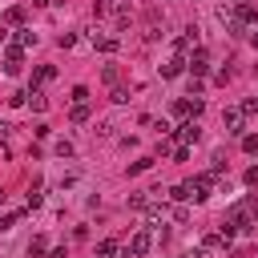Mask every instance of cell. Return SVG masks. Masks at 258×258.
Wrapping results in <instances>:
<instances>
[{
  "instance_id": "obj_9",
  "label": "cell",
  "mask_w": 258,
  "mask_h": 258,
  "mask_svg": "<svg viewBox=\"0 0 258 258\" xmlns=\"http://www.w3.org/2000/svg\"><path fill=\"white\" fill-rule=\"evenodd\" d=\"M52 77H56V69H52V64H44V69H36V73H32V89H40V85H48Z\"/></svg>"
},
{
  "instance_id": "obj_23",
  "label": "cell",
  "mask_w": 258,
  "mask_h": 258,
  "mask_svg": "<svg viewBox=\"0 0 258 258\" xmlns=\"http://www.w3.org/2000/svg\"><path fill=\"white\" fill-rule=\"evenodd\" d=\"M246 185H258V165H250V169H246Z\"/></svg>"
},
{
  "instance_id": "obj_11",
  "label": "cell",
  "mask_w": 258,
  "mask_h": 258,
  "mask_svg": "<svg viewBox=\"0 0 258 258\" xmlns=\"http://www.w3.org/2000/svg\"><path fill=\"white\" fill-rule=\"evenodd\" d=\"M117 250H121V246H117V238H101V242H97V254H101V258H113Z\"/></svg>"
},
{
  "instance_id": "obj_27",
  "label": "cell",
  "mask_w": 258,
  "mask_h": 258,
  "mask_svg": "<svg viewBox=\"0 0 258 258\" xmlns=\"http://www.w3.org/2000/svg\"><path fill=\"white\" fill-rule=\"evenodd\" d=\"M185 258H206V250H202V246H198V250H189V254H185Z\"/></svg>"
},
{
  "instance_id": "obj_28",
  "label": "cell",
  "mask_w": 258,
  "mask_h": 258,
  "mask_svg": "<svg viewBox=\"0 0 258 258\" xmlns=\"http://www.w3.org/2000/svg\"><path fill=\"white\" fill-rule=\"evenodd\" d=\"M4 137H8V125H4V121H0V141H4Z\"/></svg>"
},
{
  "instance_id": "obj_17",
  "label": "cell",
  "mask_w": 258,
  "mask_h": 258,
  "mask_svg": "<svg viewBox=\"0 0 258 258\" xmlns=\"http://www.w3.org/2000/svg\"><path fill=\"white\" fill-rule=\"evenodd\" d=\"M4 20H8V24H20V20H24V8H8Z\"/></svg>"
},
{
  "instance_id": "obj_16",
  "label": "cell",
  "mask_w": 258,
  "mask_h": 258,
  "mask_svg": "<svg viewBox=\"0 0 258 258\" xmlns=\"http://www.w3.org/2000/svg\"><path fill=\"white\" fill-rule=\"evenodd\" d=\"M169 198H173V202H189V185H173Z\"/></svg>"
},
{
  "instance_id": "obj_12",
  "label": "cell",
  "mask_w": 258,
  "mask_h": 258,
  "mask_svg": "<svg viewBox=\"0 0 258 258\" xmlns=\"http://www.w3.org/2000/svg\"><path fill=\"white\" fill-rule=\"evenodd\" d=\"M16 44L24 48V44H36V32L32 28H16Z\"/></svg>"
},
{
  "instance_id": "obj_29",
  "label": "cell",
  "mask_w": 258,
  "mask_h": 258,
  "mask_svg": "<svg viewBox=\"0 0 258 258\" xmlns=\"http://www.w3.org/2000/svg\"><path fill=\"white\" fill-rule=\"evenodd\" d=\"M250 40H254V44H258V28H254V32H250Z\"/></svg>"
},
{
  "instance_id": "obj_24",
  "label": "cell",
  "mask_w": 258,
  "mask_h": 258,
  "mask_svg": "<svg viewBox=\"0 0 258 258\" xmlns=\"http://www.w3.org/2000/svg\"><path fill=\"white\" fill-rule=\"evenodd\" d=\"M12 222H16V214H8V218H0V230H12Z\"/></svg>"
},
{
  "instance_id": "obj_4",
  "label": "cell",
  "mask_w": 258,
  "mask_h": 258,
  "mask_svg": "<svg viewBox=\"0 0 258 258\" xmlns=\"http://www.w3.org/2000/svg\"><path fill=\"white\" fill-rule=\"evenodd\" d=\"M210 181H214V173H206V177H194V181H185V185H189V198H194V202H206V198H210Z\"/></svg>"
},
{
  "instance_id": "obj_7",
  "label": "cell",
  "mask_w": 258,
  "mask_h": 258,
  "mask_svg": "<svg viewBox=\"0 0 258 258\" xmlns=\"http://www.w3.org/2000/svg\"><path fill=\"white\" fill-rule=\"evenodd\" d=\"M177 137H181L185 145H189V141H198V137H202V129H198V121H181V125H177Z\"/></svg>"
},
{
  "instance_id": "obj_20",
  "label": "cell",
  "mask_w": 258,
  "mask_h": 258,
  "mask_svg": "<svg viewBox=\"0 0 258 258\" xmlns=\"http://www.w3.org/2000/svg\"><path fill=\"white\" fill-rule=\"evenodd\" d=\"M173 113H177V117H189V101H185V97H181V101H173Z\"/></svg>"
},
{
  "instance_id": "obj_3",
  "label": "cell",
  "mask_w": 258,
  "mask_h": 258,
  "mask_svg": "<svg viewBox=\"0 0 258 258\" xmlns=\"http://www.w3.org/2000/svg\"><path fill=\"white\" fill-rule=\"evenodd\" d=\"M242 109L238 105H230V109H222V125H226V133H242Z\"/></svg>"
},
{
  "instance_id": "obj_8",
  "label": "cell",
  "mask_w": 258,
  "mask_h": 258,
  "mask_svg": "<svg viewBox=\"0 0 258 258\" xmlns=\"http://www.w3.org/2000/svg\"><path fill=\"white\" fill-rule=\"evenodd\" d=\"M93 48L97 52H117V36H97L93 32Z\"/></svg>"
},
{
  "instance_id": "obj_15",
  "label": "cell",
  "mask_w": 258,
  "mask_h": 258,
  "mask_svg": "<svg viewBox=\"0 0 258 258\" xmlns=\"http://www.w3.org/2000/svg\"><path fill=\"white\" fill-rule=\"evenodd\" d=\"M52 149H56V153H60V157H73V141H69V137H60V141H56V145H52Z\"/></svg>"
},
{
  "instance_id": "obj_14",
  "label": "cell",
  "mask_w": 258,
  "mask_h": 258,
  "mask_svg": "<svg viewBox=\"0 0 258 258\" xmlns=\"http://www.w3.org/2000/svg\"><path fill=\"white\" fill-rule=\"evenodd\" d=\"M73 105H89V89H85V85L73 89Z\"/></svg>"
},
{
  "instance_id": "obj_1",
  "label": "cell",
  "mask_w": 258,
  "mask_h": 258,
  "mask_svg": "<svg viewBox=\"0 0 258 258\" xmlns=\"http://www.w3.org/2000/svg\"><path fill=\"white\" fill-rule=\"evenodd\" d=\"M20 69H24V48H20V44H12V48L4 52V73H8V77H16Z\"/></svg>"
},
{
  "instance_id": "obj_5",
  "label": "cell",
  "mask_w": 258,
  "mask_h": 258,
  "mask_svg": "<svg viewBox=\"0 0 258 258\" xmlns=\"http://www.w3.org/2000/svg\"><path fill=\"white\" fill-rule=\"evenodd\" d=\"M185 64H189V73H198V77H202V73L210 69V56H206V48H194V56H189Z\"/></svg>"
},
{
  "instance_id": "obj_26",
  "label": "cell",
  "mask_w": 258,
  "mask_h": 258,
  "mask_svg": "<svg viewBox=\"0 0 258 258\" xmlns=\"http://www.w3.org/2000/svg\"><path fill=\"white\" fill-rule=\"evenodd\" d=\"M48 258H69V254H64V246H56V250H48Z\"/></svg>"
},
{
  "instance_id": "obj_25",
  "label": "cell",
  "mask_w": 258,
  "mask_h": 258,
  "mask_svg": "<svg viewBox=\"0 0 258 258\" xmlns=\"http://www.w3.org/2000/svg\"><path fill=\"white\" fill-rule=\"evenodd\" d=\"M242 113H258V101H246V105H242Z\"/></svg>"
},
{
  "instance_id": "obj_21",
  "label": "cell",
  "mask_w": 258,
  "mask_h": 258,
  "mask_svg": "<svg viewBox=\"0 0 258 258\" xmlns=\"http://www.w3.org/2000/svg\"><path fill=\"white\" fill-rule=\"evenodd\" d=\"M73 121H89V105H73Z\"/></svg>"
},
{
  "instance_id": "obj_2",
  "label": "cell",
  "mask_w": 258,
  "mask_h": 258,
  "mask_svg": "<svg viewBox=\"0 0 258 258\" xmlns=\"http://www.w3.org/2000/svg\"><path fill=\"white\" fill-rule=\"evenodd\" d=\"M149 250H153V234H149V230H137V234L129 238V254L141 258V254H149Z\"/></svg>"
},
{
  "instance_id": "obj_19",
  "label": "cell",
  "mask_w": 258,
  "mask_h": 258,
  "mask_svg": "<svg viewBox=\"0 0 258 258\" xmlns=\"http://www.w3.org/2000/svg\"><path fill=\"white\" fill-rule=\"evenodd\" d=\"M242 149H246V153H258V137L246 133V137H242Z\"/></svg>"
},
{
  "instance_id": "obj_13",
  "label": "cell",
  "mask_w": 258,
  "mask_h": 258,
  "mask_svg": "<svg viewBox=\"0 0 258 258\" xmlns=\"http://www.w3.org/2000/svg\"><path fill=\"white\" fill-rule=\"evenodd\" d=\"M222 242H226V238H222V234H206V238H202V250H218V246H222Z\"/></svg>"
},
{
  "instance_id": "obj_22",
  "label": "cell",
  "mask_w": 258,
  "mask_h": 258,
  "mask_svg": "<svg viewBox=\"0 0 258 258\" xmlns=\"http://www.w3.org/2000/svg\"><path fill=\"white\" fill-rule=\"evenodd\" d=\"M28 254H44V238H32L28 242Z\"/></svg>"
},
{
  "instance_id": "obj_18",
  "label": "cell",
  "mask_w": 258,
  "mask_h": 258,
  "mask_svg": "<svg viewBox=\"0 0 258 258\" xmlns=\"http://www.w3.org/2000/svg\"><path fill=\"white\" fill-rule=\"evenodd\" d=\"M149 165H153V157H141V161H133V165H129V173H145Z\"/></svg>"
},
{
  "instance_id": "obj_6",
  "label": "cell",
  "mask_w": 258,
  "mask_h": 258,
  "mask_svg": "<svg viewBox=\"0 0 258 258\" xmlns=\"http://www.w3.org/2000/svg\"><path fill=\"white\" fill-rule=\"evenodd\" d=\"M181 73H185V56H173V60L161 64V77H165V81H173V77H181Z\"/></svg>"
},
{
  "instance_id": "obj_10",
  "label": "cell",
  "mask_w": 258,
  "mask_h": 258,
  "mask_svg": "<svg viewBox=\"0 0 258 258\" xmlns=\"http://www.w3.org/2000/svg\"><path fill=\"white\" fill-rule=\"evenodd\" d=\"M28 105H32L36 113H44V109H48V97H44L40 89H28Z\"/></svg>"
}]
</instances>
